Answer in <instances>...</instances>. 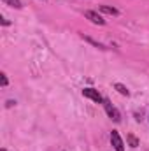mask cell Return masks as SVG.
I'll list each match as a JSON object with an SVG mask.
<instances>
[{
  "label": "cell",
  "mask_w": 149,
  "mask_h": 151,
  "mask_svg": "<svg viewBox=\"0 0 149 151\" xmlns=\"http://www.w3.org/2000/svg\"><path fill=\"white\" fill-rule=\"evenodd\" d=\"M2 2L11 5V7H14V9H21V0H2Z\"/></svg>",
  "instance_id": "cell-7"
},
{
  "label": "cell",
  "mask_w": 149,
  "mask_h": 151,
  "mask_svg": "<svg viewBox=\"0 0 149 151\" xmlns=\"http://www.w3.org/2000/svg\"><path fill=\"white\" fill-rule=\"evenodd\" d=\"M102 104H104V109H105V113H107V116L111 118L112 121L119 123V121H121V114H119V111H117V109H116V107H114V106L111 104V100L104 99V102H102Z\"/></svg>",
  "instance_id": "cell-1"
},
{
  "label": "cell",
  "mask_w": 149,
  "mask_h": 151,
  "mask_svg": "<svg viewBox=\"0 0 149 151\" xmlns=\"http://www.w3.org/2000/svg\"><path fill=\"white\" fill-rule=\"evenodd\" d=\"M114 88H116V90H117V91H119L121 95H126V97L130 95V91H128V88H126L125 84H121V83H116V84H114Z\"/></svg>",
  "instance_id": "cell-6"
},
{
  "label": "cell",
  "mask_w": 149,
  "mask_h": 151,
  "mask_svg": "<svg viewBox=\"0 0 149 151\" xmlns=\"http://www.w3.org/2000/svg\"><path fill=\"white\" fill-rule=\"evenodd\" d=\"M0 79H2V86H7V83H9V79H7V76L4 74V72L0 74Z\"/></svg>",
  "instance_id": "cell-10"
},
{
  "label": "cell",
  "mask_w": 149,
  "mask_h": 151,
  "mask_svg": "<svg viewBox=\"0 0 149 151\" xmlns=\"http://www.w3.org/2000/svg\"><path fill=\"white\" fill-rule=\"evenodd\" d=\"M0 151H7V150H5V148H2V150H0Z\"/></svg>",
  "instance_id": "cell-12"
},
{
  "label": "cell",
  "mask_w": 149,
  "mask_h": 151,
  "mask_svg": "<svg viewBox=\"0 0 149 151\" xmlns=\"http://www.w3.org/2000/svg\"><path fill=\"white\" fill-rule=\"evenodd\" d=\"M84 16H86L91 23H95V25H105V19H104L98 12H95V11H86Z\"/></svg>",
  "instance_id": "cell-4"
},
{
  "label": "cell",
  "mask_w": 149,
  "mask_h": 151,
  "mask_svg": "<svg viewBox=\"0 0 149 151\" xmlns=\"http://www.w3.org/2000/svg\"><path fill=\"white\" fill-rule=\"evenodd\" d=\"M111 144L114 146V150L116 151H125V142H123L121 135H119L116 130H112L111 132Z\"/></svg>",
  "instance_id": "cell-3"
},
{
  "label": "cell",
  "mask_w": 149,
  "mask_h": 151,
  "mask_svg": "<svg viewBox=\"0 0 149 151\" xmlns=\"http://www.w3.org/2000/svg\"><path fill=\"white\" fill-rule=\"evenodd\" d=\"M84 40H88L90 44H93V46H95V47H98V49H107L104 44H100V42H97V40H93V39H90V37H84Z\"/></svg>",
  "instance_id": "cell-8"
},
{
  "label": "cell",
  "mask_w": 149,
  "mask_h": 151,
  "mask_svg": "<svg viewBox=\"0 0 149 151\" xmlns=\"http://www.w3.org/2000/svg\"><path fill=\"white\" fill-rule=\"evenodd\" d=\"M82 95L86 97V99H90V100H93V102H104V99H102V95L95 90V88H84L82 90Z\"/></svg>",
  "instance_id": "cell-2"
},
{
  "label": "cell",
  "mask_w": 149,
  "mask_h": 151,
  "mask_svg": "<svg viewBox=\"0 0 149 151\" xmlns=\"http://www.w3.org/2000/svg\"><path fill=\"white\" fill-rule=\"evenodd\" d=\"M126 139H128V142H130V146H132V148H137V146H139V141H137V137H135V135H132V134H130Z\"/></svg>",
  "instance_id": "cell-9"
},
{
  "label": "cell",
  "mask_w": 149,
  "mask_h": 151,
  "mask_svg": "<svg viewBox=\"0 0 149 151\" xmlns=\"http://www.w3.org/2000/svg\"><path fill=\"white\" fill-rule=\"evenodd\" d=\"M102 12H105V14H111V16H117L119 14V11L116 9V7H109V5H100L98 7Z\"/></svg>",
  "instance_id": "cell-5"
},
{
  "label": "cell",
  "mask_w": 149,
  "mask_h": 151,
  "mask_svg": "<svg viewBox=\"0 0 149 151\" xmlns=\"http://www.w3.org/2000/svg\"><path fill=\"white\" fill-rule=\"evenodd\" d=\"M0 19H2V25H4V27H7V25H9V21H7L5 18H0Z\"/></svg>",
  "instance_id": "cell-11"
}]
</instances>
